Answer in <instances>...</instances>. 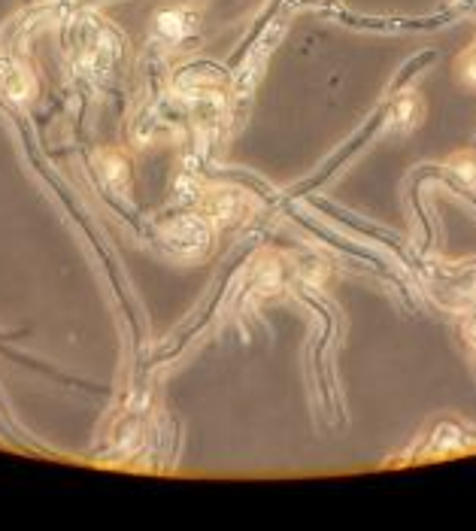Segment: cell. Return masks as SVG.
I'll return each instance as SVG.
<instances>
[{
	"instance_id": "5",
	"label": "cell",
	"mask_w": 476,
	"mask_h": 531,
	"mask_svg": "<svg viewBox=\"0 0 476 531\" xmlns=\"http://www.w3.org/2000/svg\"><path fill=\"white\" fill-rule=\"evenodd\" d=\"M434 58H437L434 49H425V52H422V55H416V58L410 61V64H403L401 73H397V80L392 82V88H388V95H397V91H401L403 85H407L410 80H413V73H418V70H422V67H428V64L434 61Z\"/></svg>"
},
{
	"instance_id": "9",
	"label": "cell",
	"mask_w": 476,
	"mask_h": 531,
	"mask_svg": "<svg viewBox=\"0 0 476 531\" xmlns=\"http://www.w3.org/2000/svg\"><path fill=\"white\" fill-rule=\"evenodd\" d=\"M461 6H467V10H476V0H458Z\"/></svg>"
},
{
	"instance_id": "1",
	"label": "cell",
	"mask_w": 476,
	"mask_h": 531,
	"mask_svg": "<svg viewBox=\"0 0 476 531\" xmlns=\"http://www.w3.org/2000/svg\"><path fill=\"white\" fill-rule=\"evenodd\" d=\"M386 119H388V101H386V106H380V110L373 112V119H371V122H367L365 127H361V131L355 134V137L349 140V143H346L343 149H340V152L334 155L331 161H325L322 170H319V173L312 176V180L301 182V186H297V189H291V197H301V195H307V191H312V189H319V186H322L325 180H331V176H334V170H337L340 165H346V161H349L352 155L358 152V149L365 146L367 140H371L376 131H380V125L386 122Z\"/></svg>"
},
{
	"instance_id": "7",
	"label": "cell",
	"mask_w": 476,
	"mask_h": 531,
	"mask_svg": "<svg viewBox=\"0 0 476 531\" xmlns=\"http://www.w3.org/2000/svg\"><path fill=\"white\" fill-rule=\"evenodd\" d=\"M458 73H461V80H464L467 85H476V49H471V52L461 58Z\"/></svg>"
},
{
	"instance_id": "3",
	"label": "cell",
	"mask_w": 476,
	"mask_h": 531,
	"mask_svg": "<svg viewBox=\"0 0 476 531\" xmlns=\"http://www.w3.org/2000/svg\"><path fill=\"white\" fill-rule=\"evenodd\" d=\"M422 116H425V104L416 91H403L401 97L388 101V119H392V125L401 127V131L416 127L418 122H422Z\"/></svg>"
},
{
	"instance_id": "6",
	"label": "cell",
	"mask_w": 476,
	"mask_h": 531,
	"mask_svg": "<svg viewBox=\"0 0 476 531\" xmlns=\"http://www.w3.org/2000/svg\"><path fill=\"white\" fill-rule=\"evenodd\" d=\"M301 276H303V280H310L312 286H316L319 280H325V276H328V267H325L319 258H307V265L301 267Z\"/></svg>"
},
{
	"instance_id": "4",
	"label": "cell",
	"mask_w": 476,
	"mask_h": 531,
	"mask_svg": "<svg viewBox=\"0 0 476 531\" xmlns=\"http://www.w3.org/2000/svg\"><path fill=\"white\" fill-rule=\"evenodd\" d=\"M452 186L461 189H476V149H467V152H458L449 158L446 170H440Z\"/></svg>"
},
{
	"instance_id": "8",
	"label": "cell",
	"mask_w": 476,
	"mask_h": 531,
	"mask_svg": "<svg viewBox=\"0 0 476 531\" xmlns=\"http://www.w3.org/2000/svg\"><path fill=\"white\" fill-rule=\"evenodd\" d=\"M461 335H464L467 343L476 346V316H473V319H467V322H464V328H461Z\"/></svg>"
},
{
	"instance_id": "2",
	"label": "cell",
	"mask_w": 476,
	"mask_h": 531,
	"mask_svg": "<svg viewBox=\"0 0 476 531\" xmlns=\"http://www.w3.org/2000/svg\"><path fill=\"white\" fill-rule=\"evenodd\" d=\"M464 10L467 6H458V10L440 12L434 19H367V16H349V12H337V19L352 27H367V31H428V27H440L446 21H452Z\"/></svg>"
}]
</instances>
